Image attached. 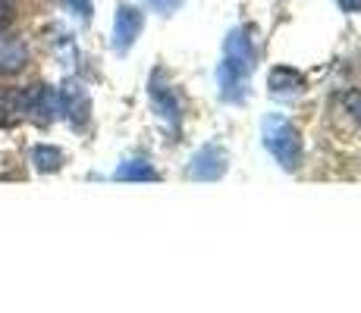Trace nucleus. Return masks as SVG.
Listing matches in <instances>:
<instances>
[{
    "instance_id": "obj_1",
    "label": "nucleus",
    "mask_w": 361,
    "mask_h": 313,
    "mask_svg": "<svg viewBox=\"0 0 361 313\" xmlns=\"http://www.w3.org/2000/svg\"><path fill=\"white\" fill-rule=\"evenodd\" d=\"M23 110L25 116L41 125L54 122L60 116V91L51 85H29L23 88Z\"/></svg>"
},
{
    "instance_id": "obj_2",
    "label": "nucleus",
    "mask_w": 361,
    "mask_h": 313,
    "mask_svg": "<svg viewBox=\"0 0 361 313\" xmlns=\"http://www.w3.org/2000/svg\"><path fill=\"white\" fill-rule=\"evenodd\" d=\"M32 60L29 41L19 34H0V79H13L19 75Z\"/></svg>"
},
{
    "instance_id": "obj_3",
    "label": "nucleus",
    "mask_w": 361,
    "mask_h": 313,
    "mask_svg": "<svg viewBox=\"0 0 361 313\" xmlns=\"http://www.w3.org/2000/svg\"><path fill=\"white\" fill-rule=\"evenodd\" d=\"M88 110H92V103H88V94L82 85H75V82H66L63 88H60V113H66V120L75 125V129H82V125L88 122Z\"/></svg>"
},
{
    "instance_id": "obj_4",
    "label": "nucleus",
    "mask_w": 361,
    "mask_h": 313,
    "mask_svg": "<svg viewBox=\"0 0 361 313\" xmlns=\"http://www.w3.org/2000/svg\"><path fill=\"white\" fill-rule=\"evenodd\" d=\"M142 25H145V16H142V13H138L135 6L123 4L120 13H116V29H114V44H116V51H126L132 41L138 38Z\"/></svg>"
},
{
    "instance_id": "obj_5",
    "label": "nucleus",
    "mask_w": 361,
    "mask_h": 313,
    "mask_svg": "<svg viewBox=\"0 0 361 313\" xmlns=\"http://www.w3.org/2000/svg\"><path fill=\"white\" fill-rule=\"evenodd\" d=\"M23 116V91L19 88H0V129H13Z\"/></svg>"
},
{
    "instance_id": "obj_6",
    "label": "nucleus",
    "mask_w": 361,
    "mask_h": 313,
    "mask_svg": "<svg viewBox=\"0 0 361 313\" xmlns=\"http://www.w3.org/2000/svg\"><path fill=\"white\" fill-rule=\"evenodd\" d=\"M339 120L343 125H349L352 132L361 135V88H349L343 97H339Z\"/></svg>"
},
{
    "instance_id": "obj_7",
    "label": "nucleus",
    "mask_w": 361,
    "mask_h": 313,
    "mask_svg": "<svg viewBox=\"0 0 361 313\" xmlns=\"http://www.w3.org/2000/svg\"><path fill=\"white\" fill-rule=\"evenodd\" d=\"M32 163L38 172H57L63 166V151L60 148H51V144H38L32 151Z\"/></svg>"
},
{
    "instance_id": "obj_8",
    "label": "nucleus",
    "mask_w": 361,
    "mask_h": 313,
    "mask_svg": "<svg viewBox=\"0 0 361 313\" xmlns=\"http://www.w3.org/2000/svg\"><path fill=\"white\" fill-rule=\"evenodd\" d=\"M66 10L73 13L75 19H82V23H88L92 19V0H63Z\"/></svg>"
},
{
    "instance_id": "obj_9",
    "label": "nucleus",
    "mask_w": 361,
    "mask_h": 313,
    "mask_svg": "<svg viewBox=\"0 0 361 313\" xmlns=\"http://www.w3.org/2000/svg\"><path fill=\"white\" fill-rule=\"evenodd\" d=\"M16 19V0H0V32L10 29Z\"/></svg>"
},
{
    "instance_id": "obj_10",
    "label": "nucleus",
    "mask_w": 361,
    "mask_h": 313,
    "mask_svg": "<svg viewBox=\"0 0 361 313\" xmlns=\"http://www.w3.org/2000/svg\"><path fill=\"white\" fill-rule=\"evenodd\" d=\"M339 6H343V10H349V13H358L361 10V0H339Z\"/></svg>"
},
{
    "instance_id": "obj_11",
    "label": "nucleus",
    "mask_w": 361,
    "mask_h": 313,
    "mask_svg": "<svg viewBox=\"0 0 361 313\" xmlns=\"http://www.w3.org/2000/svg\"><path fill=\"white\" fill-rule=\"evenodd\" d=\"M151 4H154V6H161V10H170V6H176L179 0H151Z\"/></svg>"
}]
</instances>
